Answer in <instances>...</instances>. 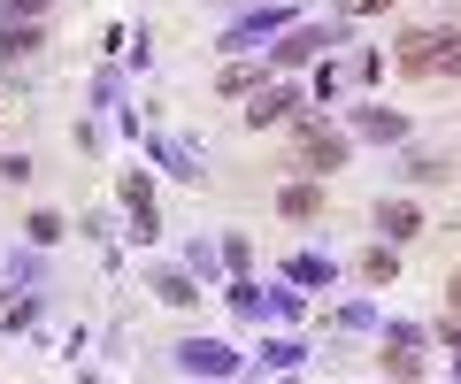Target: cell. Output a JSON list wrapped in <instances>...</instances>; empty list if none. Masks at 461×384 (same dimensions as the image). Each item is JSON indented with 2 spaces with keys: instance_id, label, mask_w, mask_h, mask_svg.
<instances>
[{
  "instance_id": "1",
  "label": "cell",
  "mask_w": 461,
  "mask_h": 384,
  "mask_svg": "<svg viewBox=\"0 0 461 384\" xmlns=\"http://www.w3.org/2000/svg\"><path fill=\"white\" fill-rule=\"evenodd\" d=\"M39 54V23L32 16H0V69H16Z\"/></svg>"
},
{
  "instance_id": "2",
  "label": "cell",
  "mask_w": 461,
  "mask_h": 384,
  "mask_svg": "<svg viewBox=\"0 0 461 384\" xmlns=\"http://www.w3.org/2000/svg\"><path fill=\"white\" fill-rule=\"evenodd\" d=\"M177 369H193V377H223V369H230V346H215V338H185V346H177Z\"/></svg>"
},
{
  "instance_id": "3",
  "label": "cell",
  "mask_w": 461,
  "mask_h": 384,
  "mask_svg": "<svg viewBox=\"0 0 461 384\" xmlns=\"http://www.w3.org/2000/svg\"><path fill=\"white\" fill-rule=\"evenodd\" d=\"M446 62V31H400V69H438Z\"/></svg>"
},
{
  "instance_id": "4",
  "label": "cell",
  "mask_w": 461,
  "mask_h": 384,
  "mask_svg": "<svg viewBox=\"0 0 461 384\" xmlns=\"http://www.w3.org/2000/svg\"><path fill=\"white\" fill-rule=\"evenodd\" d=\"M277 216L285 223H315V216H323V192H315V184H285V192H277Z\"/></svg>"
},
{
  "instance_id": "5",
  "label": "cell",
  "mask_w": 461,
  "mask_h": 384,
  "mask_svg": "<svg viewBox=\"0 0 461 384\" xmlns=\"http://www.w3.org/2000/svg\"><path fill=\"white\" fill-rule=\"evenodd\" d=\"M300 154H308L315 169H339L346 162V138L339 131H300Z\"/></svg>"
},
{
  "instance_id": "6",
  "label": "cell",
  "mask_w": 461,
  "mask_h": 384,
  "mask_svg": "<svg viewBox=\"0 0 461 384\" xmlns=\"http://www.w3.org/2000/svg\"><path fill=\"white\" fill-rule=\"evenodd\" d=\"M285 116H293V93H285V85L254 93V108H247V123H254V131H262V123H285Z\"/></svg>"
},
{
  "instance_id": "7",
  "label": "cell",
  "mask_w": 461,
  "mask_h": 384,
  "mask_svg": "<svg viewBox=\"0 0 461 384\" xmlns=\"http://www.w3.org/2000/svg\"><path fill=\"white\" fill-rule=\"evenodd\" d=\"M315 47H339V39H330V31H285V47H277V62L293 69V62H308Z\"/></svg>"
},
{
  "instance_id": "8",
  "label": "cell",
  "mask_w": 461,
  "mask_h": 384,
  "mask_svg": "<svg viewBox=\"0 0 461 384\" xmlns=\"http://www.w3.org/2000/svg\"><path fill=\"white\" fill-rule=\"evenodd\" d=\"M377 223H384V238H415V231H423V216H415L408 201H384V208H377Z\"/></svg>"
},
{
  "instance_id": "9",
  "label": "cell",
  "mask_w": 461,
  "mask_h": 384,
  "mask_svg": "<svg viewBox=\"0 0 461 384\" xmlns=\"http://www.w3.org/2000/svg\"><path fill=\"white\" fill-rule=\"evenodd\" d=\"M354 131H362V138H408V123L384 116V108H362V116H354Z\"/></svg>"
},
{
  "instance_id": "10",
  "label": "cell",
  "mask_w": 461,
  "mask_h": 384,
  "mask_svg": "<svg viewBox=\"0 0 461 384\" xmlns=\"http://www.w3.org/2000/svg\"><path fill=\"white\" fill-rule=\"evenodd\" d=\"M393 269H400V262H393V246H377V254L362 262V277H369V284H393Z\"/></svg>"
},
{
  "instance_id": "11",
  "label": "cell",
  "mask_w": 461,
  "mask_h": 384,
  "mask_svg": "<svg viewBox=\"0 0 461 384\" xmlns=\"http://www.w3.org/2000/svg\"><path fill=\"white\" fill-rule=\"evenodd\" d=\"M23 231H32V238H39V246H54V238H62V216H47V208H39V216H32V223H23Z\"/></svg>"
},
{
  "instance_id": "12",
  "label": "cell",
  "mask_w": 461,
  "mask_h": 384,
  "mask_svg": "<svg viewBox=\"0 0 461 384\" xmlns=\"http://www.w3.org/2000/svg\"><path fill=\"white\" fill-rule=\"evenodd\" d=\"M293 277H300V284H330V262H308V254H300V262H293Z\"/></svg>"
},
{
  "instance_id": "13",
  "label": "cell",
  "mask_w": 461,
  "mask_h": 384,
  "mask_svg": "<svg viewBox=\"0 0 461 384\" xmlns=\"http://www.w3.org/2000/svg\"><path fill=\"white\" fill-rule=\"evenodd\" d=\"M0 177H8V184H23V177H32V154H0Z\"/></svg>"
},
{
  "instance_id": "14",
  "label": "cell",
  "mask_w": 461,
  "mask_h": 384,
  "mask_svg": "<svg viewBox=\"0 0 461 384\" xmlns=\"http://www.w3.org/2000/svg\"><path fill=\"white\" fill-rule=\"evenodd\" d=\"M47 0H0V16H39Z\"/></svg>"
},
{
  "instance_id": "15",
  "label": "cell",
  "mask_w": 461,
  "mask_h": 384,
  "mask_svg": "<svg viewBox=\"0 0 461 384\" xmlns=\"http://www.w3.org/2000/svg\"><path fill=\"white\" fill-rule=\"evenodd\" d=\"M346 8H354V16H377V8H384V0H346Z\"/></svg>"
},
{
  "instance_id": "16",
  "label": "cell",
  "mask_w": 461,
  "mask_h": 384,
  "mask_svg": "<svg viewBox=\"0 0 461 384\" xmlns=\"http://www.w3.org/2000/svg\"><path fill=\"white\" fill-rule=\"evenodd\" d=\"M454 316H461V284H454Z\"/></svg>"
}]
</instances>
